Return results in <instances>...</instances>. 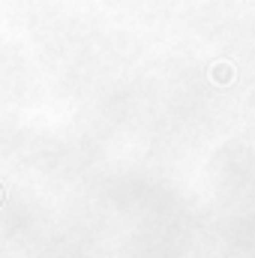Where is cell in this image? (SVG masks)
<instances>
[{"label":"cell","mask_w":255,"mask_h":258,"mask_svg":"<svg viewBox=\"0 0 255 258\" xmlns=\"http://www.w3.org/2000/svg\"><path fill=\"white\" fill-rule=\"evenodd\" d=\"M213 81H219V84H228V81H231V69H228V66H219V69L213 66Z\"/></svg>","instance_id":"cell-1"}]
</instances>
